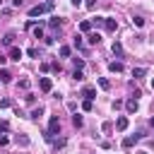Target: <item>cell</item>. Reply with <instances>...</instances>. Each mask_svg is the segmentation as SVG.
Wrapping results in <instances>:
<instances>
[{
	"instance_id": "6da1fadb",
	"label": "cell",
	"mask_w": 154,
	"mask_h": 154,
	"mask_svg": "<svg viewBox=\"0 0 154 154\" xmlns=\"http://www.w3.org/2000/svg\"><path fill=\"white\" fill-rule=\"evenodd\" d=\"M51 10H53V0H46V2H41V5H34V7L29 10V17H38V14L51 12Z\"/></svg>"
},
{
	"instance_id": "7a4b0ae2",
	"label": "cell",
	"mask_w": 154,
	"mask_h": 154,
	"mask_svg": "<svg viewBox=\"0 0 154 154\" xmlns=\"http://www.w3.org/2000/svg\"><path fill=\"white\" fill-rule=\"evenodd\" d=\"M103 29H106V31H116V29H118V22H116L113 17H103Z\"/></svg>"
},
{
	"instance_id": "3957f363",
	"label": "cell",
	"mask_w": 154,
	"mask_h": 154,
	"mask_svg": "<svg viewBox=\"0 0 154 154\" xmlns=\"http://www.w3.org/2000/svg\"><path fill=\"white\" fill-rule=\"evenodd\" d=\"M38 87H41V91H46V94H48V91L53 89V82H51V77H41V79H38Z\"/></svg>"
},
{
	"instance_id": "277c9868",
	"label": "cell",
	"mask_w": 154,
	"mask_h": 154,
	"mask_svg": "<svg viewBox=\"0 0 154 154\" xmlns=\"http://www.w3.org/2000/svg\"><path fill=\"white\" fill-rule=\"evenodd\" d=\"M82 96H84L87 101H94V96H96V89H94V87H84V89H82Z\"/></svg>"
},
{
	"instance_id": "5b68a950",
	"label": "cell",
	"mask_w": 154,
	"mask_h": 154,
	"mask_svg": "<svg viewBox=\"0 0 154 154\" xmlns=\"http://www.w3.org/2000/svg\"><path fill=\"white\" fill-rule=\"evenodd\" d=\"M140 137H142V135H128V137L123 140V147H125V149H130V147H132V144H135Z\"/></svg>"
},
{
	"instance_id": "8992f818",
	"label": "cell",
	"mask_w": 154,
	"mask_h": 154,
	"mask_svg": "<svg viewBox=\"0 0 154 154\" xmlns=\"http://www.w3.org/2000/svg\"><path fill=\"white\" fill-rule=\"evenodd\" d=\"M111 51H113V55H116V58H123V46H120V41H113Z\"/></svg>"
},
{
	"instance_id": "52a82bcc",
	"label": "cell",
	"mask_w": 154,
	"mask_h": 154,
	"mask_svg": "<svg viewBox=\"0 0 154 154\" xmlns=\"http://www.w3.org/2000/svg\"><path fill=\"white\" fill-rule=\"evenodd\" d=\"M10 58H12V60H19V58H22V48L10 46Z\"/></svg>"
},
{
	"instance_id": "ba28073f",
	"label": "cell",
	"mask_w": 154,
	"mask_h": 154,
	"mask_svg": "<svg viewBox=\"0 0 154 154\" xmlns=\"http://www.w3.org/2000/svg\"><path fill=\"white\" fill-rule=\"evenodd\" d=\"M108 70L111 72H123V63L120 60H113V63H108Z\"/></svg>"
},
{
	"instance_id": "9c48e42d",
	"label": "cell",
	"mask_w": 154,
	"mask_h": 154,
	"mask_svg": "<svg viewBox=\"0 0 154 154\" xmlns=\"http://www.w3.org/2000/svg\"><path fill=\"white\" fill-rule=\"evenodd\" d=\"M125 108H128V113H135L137 111V99H128L125 101Z\"/></svg>"
},
{
	"instance_id": "30bf717a",
	"label": "cell",
	"mask_w": 154,
	"mask_h": 154,
	"mask_svg": "<svg viewBox=\"0 0 154 154\" xmlns=\"http://www.w3.org/2000/svg\"><path fill=\"white\" fill-rule=\"evenodd\" d=\"M125 128H128V118H125V116H120V118L116 120V130H125Z\"/></svg>"
},
{
	"instance_id": "8fae6325",
	"label": "cell",
	"mask_w": 154,
	"mask_h": 154,
	"mask_svg": "<svg viewBox=\"0 0 154 154\" xmlns=\"http://www.w3.org/2000/svg\"><path fill=\"white\" fill-rule=\"evenodd\" d=\"M41 116H43V108H41V106H38V108H34V111L29 113V118H31V120H38Z\"/></svg>"
},
{
	"instance_id": "7c38bea8",
	"label": "cell",
	"mask_w": 154,
	"mask_h": 154,
	"mask_svg": "<svg viewBox=\"0 0 154 154\" xmlns=\"http://www.w3.org/2000/svg\"><path fill=\"white\" fill-rule=\"evenodd\" d=\"M79 31H84V34H89V31H91V22H89V19H84V22L79 24Z\"/></svg>"
},
{
	"instance_id": "4fadbf2b",
	"label": "cell",
	"mask_w": 154,
	"mask_h": 154,
	"mask_svg": "<svg viewBox=\"0 0 154 154\" xmlns=\"http://www.w3.org/2000/svg\"><path fill=\"white\" fill-rule=\"evenodd\" d=\"M147 75V67H132V77H144Z\"/></svg>"
},
{
	"instance_id": "5bb4252c",
	"label": "cell",
	"mask_w": 154,
	"mask_h": 154,
	"mask_svg": "<svg viewBox=\"0 0 154 154\" xmlns=\"http://www.w3.org/2000/svg\"><path fill=\"white\" fill-rule=\"evenodd\" d=\"M48 26H51L53 31H55V29H60V19H58V17H51V22H48Z\"/></svg>"
},
{
	"instance_id": "9a60e30c",
	"label": "cell",
	"mask_w": 154,
	"mask_h": 154,
	"mask_svg": "<svg viewBox=\"0 0 154 154\" xmlns=\"http://www.w3.org/2000/svg\"><path fill=\"white\" fill-rule=\"evenodd\" d=\"M12 41H14V31H10V34H5V38H2V43H5V46H12Z\"/></svg>"
},
{
	"instance_id": "2e32d148",
	"label": "cell",
	"mask_w": 154,
	"mask_h": 154,
	"mask_svg": "<svg viewBox=\"0 0 154 154\" xmlns=\"http://www.w3.org/2000/svg\"><path fill=\"white\" fill-rule=\"evenodd\" d=\"M87 41H89L91 46H96V43L101 41V36H99V34H89V36H87Z\"/></svg>"
},
{
	"instance_id": "e0dca14e",
	"label": "cell",
	"mask_w": 154,
	"mask_h": 154,
	"mask_svg": "<svg viewBox=\"0 0 154 154\" xmlns=\"http://www.w3.org/2000/svg\"><path fill=\"white\" fill-rule=\"evenodd\" d=\"M96 82H99V87H101V89H111V82H108L106 77H99Z\"/></svg>"
},
{
	"instance_id": "ac0fdd59",
	"label": "cell",
	"mask_w": 154,
	"mask_h": 154,
	"mask_svg": "<svg viewBox=\"0 0 154 154\" xmlns=\"http://www.w3.org/2000/svg\"><path fill=\"white\" fill-rule=\"evenodd\" d=\"M70 46H60V58H70Z\"/></svg>"
},
{
	"instance_id": "d6986e66",
	"label": "cell",
	"mask_w": 154,
	"mask_h": 154,
	"mask_svg": "<svg viewBox=\"0 0 154 154\" xmlns=\"http://www.w3.org/2000/svg\"><path fill=\"white\" fill-rule=\"evenodd\" d=\"M82 123H84V120H82V116H77V113H75V116H72V125H75V128H82Z\"/></svg>"
},
{
	"instance_id": "ffe728a7",
	"label": "cell",
	"mask_w": 154,
	"mask_h": 154,
	"mask_svg": "<svg viewBox=\"0 0 154 154\" xmlns=\"http://www.w3.org/2000/svg\"><path fill=\"white\" fill-rule=\"evenodd\" d=\"M10 79H12V75L7 70H0V82H10Z\"/></svg>"
},
{
	"instance_id": "44dd1931",
	"label": "cell",
	"mask_w": 154,
	"mask_h": 154,
	"mask_svg": "<svg viewBox=\"0 0 154 154\" xmlns=\"http://www.w3.org/2000/svg\"><path fill=\"white\" fill-rule=\"evenodd\" d=\"M72 63H75V70H82L84 67V60L82 58H72Z\"/></svg>"
},
{
	"instance_id": "7402d4cb",
	"label": "cell",
	"mask_w": 154,
	"mask_h": 154,
	"mask_svg": "<svg viewBox=\"0 0 154 154\" xmlns=\"http://www.w3.org/2000/svg\"><path fill=\"white\" fill-rule=\"evenodd\" d=\"M17 144H22V147H26V144H29V137H26V135H22V137L17 135Z\"/></svg>"
},
{
	"instance_id": "603a6c76",
	"label": "cell",
	"mask_w": 154,
	"mask_h": 154,
	"mask_svg": "<svg viewBox=\"0 0 154 154\" xmlns=\"http://www.w3.org/2000/svg\"><path fill=\"white\" fill-rule=\"evenodd\" d=\"M34 36H36V38H43V29H41V26H34Z\"/></svg>"
},
{
	"instance_id": "cb8c5ba5",
	"label": "cell",
	"mask_w": 154,
	"mask_h": 154,
	"mask_svg": "<svg viewBox=\"0 0 154 154\" xmlns=\"http://www.w3.org/2000/svg\"><path fill=\"white\" fill-rule=\"evenodd\" d=\"M72 43H75V48H82V36H79V34H77V36H75V38H72Z\"/></svg>"
},
{
	"instance_id": "d4e9b609",
	"label": "cell",
	"mask_w": 154,
	"mask_h": 154,
	"mask_svg": "<svg viewBox=\"0 0 154 154\" xmlns=\"http://www.w3.org/2000/svg\"><path fill=\"white\" fill-rule=\"evenodd\" d=\"M72 77H75L77 82H82V79H84V75H82V70H75V72H72Z\"/></svg>"
},
{
	"instance_id": "484cf974",
	"label": "cell",
	"mask_w": 154,
	"mask_h": 154,
	"mask_svg": "<svg viewBox=\"0 0 154 154\" xmlns=\"http://www.w3.org/2000/svg\"><path fill=\"white\" fill-rule=\"evenodd\" d=\"M82 108H84V111H91V108H94V103H91V101H87V99H84V101H82Z\"/></svg>"
},
{
	"instance_id": "4316f807",
	"label": "cell",
	"mask_w": 154,
	"mask_h": 154,
	"mask_svg": "<svg viewBox=\"0 0 154 154\" xmlns=\"http://www.w3.org/2000/svg\"><path fill=\"white\" fill-rule=\"evenodd\" d=\"M94 24H96V26H103V17H96V19H91V26H94Z\"/></svg>"
},
{
	"instance_id": "83f0119b",
	"label": "cell",
	"mask_w": 154,
	"mask_h": 154,
	"mask_svg": "<svg viewBox=\"0 0 154 154\" xmlns=\"http://www.w3.org/2000/svg\"><path fill=\"white\" fill-rule=\"evenodd\" d=\"M132 22H135V26H144V19L142 17H132Z\"/></svg>"
},
{
	"instance_id": "f1b7e54d",
	"label": "cell",
	"mask_w": 154,
	"mask_h": 154,
	"mask_svg": "<svg viewBox=\"0 0 154 154\" xmlns=\"http://www.w3.org/2000/svg\"><path fill=\"white\" fill-rule=\"evenodd\" d=\"M0 106H2V108H10V106H12V101H10V99H2V101H0Z\"/></svg>"
},
{
	"instance_id": "f546056e",
	"label": "cell",
	"mask_w": 154,
	"mask_h": 154,
	"mask_svg": "<svg viewBox=\"0 0 154 154\" xmlns=\"http://www.w3.org/2000/svg\"><path fill=\"white\" fill-rule=\"evenodd\" d=\"M26 53H29V55H31V58H36V55H38V48H29V51H26Z\"/></svg>"
},
{
	"instance_id": "4dcf8cb0",
	"label": "cell",
	"mask_w": 154,
	"mask_h": 154,
	"mask_svg": "<svg viewBox=\"0 0 154 154\" xmlns=\"http://www.w3.org/2000/svg\"><path fill=\"white\" fill-rule=\"evenodd\" d=\"M0 130H2V132H5V130H10V123H7V120H2V123H0Z\"/></svg>"
},
{
	"instance_id": "1f68e13d",
	"label": "cell",
	"mask_w": 154,
	"mask_h": 154,
	"mask_svg": "<svg viewBox=\"0 0 154 154\" xmlns=\"http://www.w3.org/2000/svg\"><path fill=\"white\" fill-rule=\"evenodd\" d=\"M84 5H87V7H89V10H94V7H96V0H87V2H84Z\"/></svg>"
},
{
	"instance_id": "d6a6232c",
	"label": "cell",
	"mask_w": 154,
	"mask_h": 154,
	"mask_svg": "<svg viewBox=\"0 0 154 154\" xmlns=\"http://www.w3.org/2000/svg\"><path fill=\"white\" fill-rule=\"evenodd\" d=\"M5 144H7V137H5V135H0V147H5Z\"/></svg>"
},
{
	"instance_id": "836d02e7",
	"label": "cell",
	"mask_w": 154,
	"mask_h": 154,
	"mask_svg": "<svg viewBox=\"0 0 154 154\" xmlns=\"http://www.w3.org/2000/svg\"><path fill=\"white\" fill-rule=\"evenodd\" d=\"M22 2H24V0H12V5H14V7H19Z\"/></svg>"
},
{
	"instance_id": "e575fe53",
	"label": "cell",
	"mask_w": 154,
	"mask_h": 154,
	"mask_svg": "<svg viewBox=\"0 0 154 154\" xmlns=\"http://www.w3.org/2000/svg\"><path fill=\"white\" fill-rule=\"evenodd\" d=\"M70 2H72L75 7H79V5H82V0H70Z\"/></svg>"
},
{
	"instance_id": "d590c367",
	"label": "cell",
	"mask_w": 154,
	"mask_h": 154,
	"mask_svg": "<svg viewBox=\"0 0 154 154\" xmlns=\"http://www.w3.org/2000/svg\"><path fill=\"white\" fill-rule=\"evenodd\" d=\"M149 123H152V128H154V118H152V120H149Z\"/></svg>"
},
{
	"instance_id": "8d00e7d4",
	"label": "cell",
	"mask_w": 154,
	"mask_h": 154,
	"mask_svg": "<svg viewBox=\"0 0 154 154\" xmlns=\"http://www.w3.org/2000/svg\"><path fill=\"white\" fill-rule=\"evenodd\" d=\"M152 89H154V77H152Z\"/></svg>"
},
{
	"instance_id": "74e56055",
	"label": "cell",
	"mask_w": 154,
	"mask_h": 154,
	"mask_svg": "<svg viewBox=\"0 0 154 154\" xmlns=\"http://www.w3.org/2000/svg\"><path fill=\"white\" fill-rule=\"evenodd\" d=\"M137 154H147V152H137Z\"/></svg>"
},
{
	"instance_id": "f35d334b",
	"label": "cell",
	"mask_w": 154,
	"mask_h": 154,
	"mask_svg": "<svg viewBox=\"0 0 154 154\" xmlns=\"http://www.w3.org/2000/svg\"><path fill=\"white\" fill-rule=\"evenodd\" d=\"M0 5H2V0H0Z\"/></svg>"
}]
</instances>
